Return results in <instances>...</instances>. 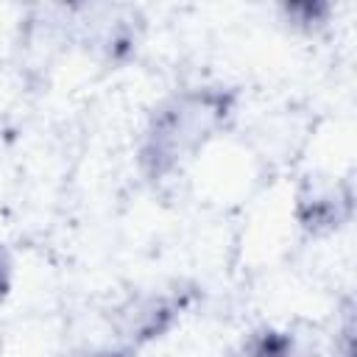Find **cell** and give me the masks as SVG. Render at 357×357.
Segmentation results:
<instances>
[{"label": "cell", "mask_w": 357, "mask_h": 357, "mask_svg": "<svg viewBox=\"0 0 357 357\" xmlns=\"http://www.w3.org/2000/svg\"><path fill=\"white\" fill-rule=\"evenodd\" d=\"M220 114H226V100L223 95H212V92L190 95L178 100L170 112H165L156 120L145 151V156L153 162V170L159 173L170 167L184 151L195 148L204 139V134L220 120Z\"/></svg>", "instance_id": "cell-1"}, {"label": "cell", "mask_w": 357, "mask_h": 357, "mask_svg": "<svg viewBox=\"0 0 357 357\" xmlns=\"http://www.w3.org/2000/svg\"><path fill=\"white\" fill-rule=\"evenodd\" d=\"M3 273H6V268H0V296H3V290H6V276H3Z\"/></svg>", "instance_id": "cell-2"}, {"label": "cell", "mask_w": 357, "mask_h": 357, "mask_svg": "<svg viewBox=\"0 0 357 357\" xmlns=\"http://www.w3.org/2000/svg\"><path fill=\"white\" fill-rule=\"evenodd\" d=\"M100 357H123V354H100Z\"/></svg>", "instance_id": "cell-3"}]
</instances>
